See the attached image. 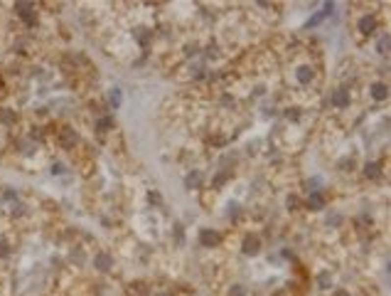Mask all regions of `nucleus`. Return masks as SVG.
<instances>
[{
  "instance_id": "nucleus-1",
  "label": "nucleus",
  "mask_w": 391,
  "mask_h": 296,
  "mask_svg": "<svg viewBox=\"0 0 391 296\" xmlns=\"http://www.w3.org/2000/svg\"><path fill=\"white\" fill-rule=\"evenodd\" d=\"M290 74H293V82L300 89H313L317 84V67L313 62H298Z\"/></svg>"
},
{
  "instance_id": "nucleus-2",
  "label": "nucleus",
  "mask_w": 391,
  "mask_h": 296,
  "mask_svg": "<svg viewBox=\"0 0 391 296\" xmlns=\"http://www.w3.org/2000/svg\"><path fill=\"white\" fill-rule=\"evenodd\" d=\"M354 30L364 37H376L379 32V18H376V10L374 13H359L357 20H354Z\"/></svg>"
},
{
  "instance_id": "nucleus-3",
  "label": "nucleus",
  "mask_w": 391,
  "mask_h": 296,
  "mask_svg": "<svg viewBox=\"0 0 391 296\" xmlns=\"http://www.w3.org/2000/svg\"><path fill=\"white\" fill-rule=\"evenodd\" d=\"M15 13H18V18L23 20V25L25 28H37V23H40V10H37V5L35 3H15Z\"/></svg>"
},
{
  "instance_id": "nucleus-4",
  "label": "nucleus",
  "mask_w": 391,
  "mask_h": 296,
  "mask_svg": "<svg viewBox=\"0 0 391 296\" xmlns=\"http://www.w3.org/2000/svg\"><path fill=\"white\" fill-rule=\"evenodd\" d=\"M239 252L244 257H256L261 252V237L256 232H244L239 239Z\"/></svg>"
},
{
  "instance_id": "nucleus-5",
  "label": "nucleus",
  "mask_w": 391,
  "mask_h": 296,
  "mask_svg": "<svg viewBox=\"0 0 391 296\" xmlns=\"http://www.w3.org/2000/svg\"><path fill=\"white\" fill-rule=\"evenodd\" d=\"M57 141H59V146L64 148V151H74V148H79V143H81L79 131L72 128V126H62L57 131Z\"/></svg>"
},
{
  "instance_id": "nucleus-6",
  "label": "nucleus",
  "mask_w": 391,
  "mask_h": 296,
  "mask_svg": "<svg viewBox=\"0 0 391 296\" xmlns=\"http://www.w3.org/2000/svg\"><path fill=\"white\" fill-rule=\"evenodd\" d=\"M91 262H94V269H96L99 274H111L113 266H116V257H113V252H108V249H99Z\"/></svg>"
},
{
  "instance_id": "nucleus-7",
  "label": "nucleus",
  "mask_w": 391,
  "mask_h": 296,
  "mask_svg": "<svg viewBox=\"0 0 391 296\" xmlns=\"http://www.w3.org/2000/svg\"><path fill=\"white\" fill-rule=\"evenodd\" d=\"M197 242H200V247H205V249H217V247L222 244V232L214 230V227H202V230L197 232Z\"/></svg>"
},
{
  "instance_id": "nucleus-8",
  "label": "nucleus",
  "mask_w": 391,
  "mask_h": 296,
  "mask_svg": "<svg viewBox=\"0 0 391 296\" xmlns=\"http://www.w3.org/2000/svg\"><path fill=\"white\" fill-rule=\"evenodd\" d=\"M330 104L335 109H339V111L349 109L352 106V91H349V87H335L332 94H330Z\"/></svg>"
},
{
  "instance_id": "nucleus-9",
  "label": "nucleus",
  "mask_w": 391,
  "mask_h": 296,
  "mask_svg": "<svg viewBox=\"0 0 391 296\" xmlns=\"http://www.w3.org/2000/svg\"><path fill=\"white\" fill-rule=\"evenodd\" d=\"M96 133L99 136H106V133H113L116 131V118L111 116V114H99V118H96Z\"/></svg>"
},
{
  "instance_id": "nucleus-10",
  "label": "nucleus",
  "mask_w": 391,
  "mask_h": 296,
  "mask_svg": "<svg viewBox=\"0 0 391 296\" xmlns=\"http://www.w3.org/2000/svg\"><path fill=\"white\" fill-rule=\"evenodd\" d=\"M369 96H371L376 104H384V101L389 99V87H386V82H371V84H369Z\"/></svg>"
},
{
  "instance_id": "nucleus-11",
  "label": "nucleus",
  "mask_w": 391,
  "mask_h": 296,
  "mask_svg": "<svg viewBox=\"0 0 391 296\" xmlns=\"http://www.w3.org/2000/svg\"><path fill=\"white\" fill-rule=\"evenodd\" d=\"M325 205H327V200H325L322 190H315V193H310V195L305 198V207H308L310 212H320V210H325Z\"/></svg>"
},
{
  "instance_id": "nucleus-12",
  "label": "nucleus",
  "mask_w": 391,
  "mask_h": 296,
  "mask_svg": "<svg viewBox=\"0 0 391 296\" xmlns=\"http://www.w3.org/2000/svg\"><path fill=\"white\" fill-rule=\"evenodd\" d=\"M184 188L187 190H200L202 188V173L197 168H192L187 176H184Z\"/></svg>"
},
{
  "instance_id": "nucleus-13",
  "label": "nucleus",
  "mask_w": 391,
  "mask_h": 296,
  "mask_svg": "<svg viewBox=\"0 0 391 296\" xmlns=\"http://www.w3.org/2000/svg\"><path fill=\"white\" fill-rule=\"evenodd\" d=\"M315 284H317L322 291H325V289H332V286H335V274L327 271V269H322V271L315 274Z\"/></svg>"
},
{
  "instance_id": "nucleus-14",
  "label": "nucleus",
  "mask_w": 391,
  "mask_h": 296,
  "mask_svg": "<svg viewBox=\"0 0 391 296\" xmlns=\"http://www.w3.org/2000/svg\"><path fill=\"white\" fill-rule=\"evenodd\" d=\"M18 121V111L10 106H0V123L3 126H13Z\"/></svg>"
},
{
  "instance_id": "nucleus-15",
  "label": "nucleus",
  "mask_w": 391,
  "mask_h": 296,
  "mask_svg": "<svg viewBox=\"0 0 391 296\" xmlns=\"http://www.w3.org/2000/svg\"><path fill=\"white\" fill-rule=\"evenodd\" d=\"M374 47H376V52H379L381 57H386V55H389V32H381V35L374 40Z\"/></svg>"
},
{
  "instance_id": "nucleus-16",
  "label": "nucleus",
  "mask_w": 391,
  "mask_h": 296,
  "mask_svg": "<svg viewBox=\"0 0 391 296\" xmlns=\"http://www.w3.org/2000/svg\"><path fill=\"white\" fill-rule=\"evenodd\" d=\"M379 173H381V168H379V161H369V163H364V178H369V180H376V178H379Z\"/></svg>"
},
{
  "instance_id": "nucleus-17",
  "label": "nucleus",
  "mask_w": 391,
  "mask_h": 296,
  "mask_svg": "<svg viewBox=\"0 0 391 296\" xmlns=\"http://www.w3.org/2000/svg\"><path fill=\"white\" fill-rule=\"evenodd\" d=\"M121 106V89H111L108 94V109H118Z\"/></svg>"
},
{
  "instance_id": "nucleus-18",
  "label": "nucleus",
  "mask_w": 391,
  "mask_h": 296,
  "mask_svg": "<svg viewBox=\"0 0 391 296\" xmlns=\"http://www.w3.org/2000/svg\"><path fill=\"white\" fill-rule=\"evenodd\" d=\"M172 237H175V242H177V244H184V227H182V225H175Z\"/></svg>"
},
{
  "instance_id": "nucleus-19",
  "label": "nucleus",
  "mask_w": 391,
  "mask_h": 296,
  "mask_svg": "<svg viewBox=\"0 0 391 296\" xmlns=\"http://www.w3.org/2000/svg\"><path fill=\"white\" fill-rule=\"evenodd\" d=\"M8 257H10V242L0 239V259H8Z\"/></svg>"
},
{
  "instance_id": "nucleus-20",
  "label": "nucleus",
  "mask_w": 391,
  "mask_h": 296,
  "mask_svg": "<svg viewBox=\"0 0 391 296\" xmlns=\"http://www.w3.org/2000/svg\"><path fill=\"white\" fill-rule=\"evenodd\" d=\"M155 296H175V294H172V291H157Z\"/></svg>"
}]
</instances>
